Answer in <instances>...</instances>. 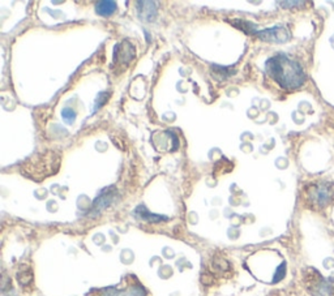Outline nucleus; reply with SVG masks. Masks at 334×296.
Returning <instances> with one entry per match:
<instances>
[{
  "label": "nucleus",
  "instance_id": "obj_7",
  "mask_svg": "<svg viewBox=\"0 0 334 296\" xmlns=\"http://www.w3.org/2000/svg\"><path fill=\"white\" fill-rule=\"evenodd\" d=\"M116 11V3L114 1H98L95 3V12L99 16L107 17Z\"/></svg>",
  "mask_w": 334,
  "mask_h": 296
},
{
  "label": "nucleus",
  "instance_id": "obj_8",
  "mask_svg": "<svg viewBox=\"0 0 334 296\" xmlns=\"http://www.w3.org/2000/svg\"><path fill=\"white\" fill-rule=\"evenodd\" d=\"M135 214H137L141 218H144V219H146V221H149V222H158V221H165V219H167L166 217H159V215L150 214V213L147 211V209H145L144 205H140V206L137 207L136 210H135Z\"/></svg>",
  "mask_w": 334,
  "mask_h": 296
},
{
  "label": "nucleus",
  "instance_id": "obj_9",
  "mask_svg": "<svg viewBox=\"0 0 334 296\" xmlns=\"http://www.w3.org/2000/svg\"><path fill=\"white\" fill-rule=\"evenodd\" d=\"M61 116H63V119L65 120V123L71 124V123L75 120L76 114L73 112V110H71V108H64V110L61 111Z\"/></svg>",
  "mask_w": 334,
  "mask_h": 296
},
{
  "label": "nucleus",
  "instance_id": "obj_6",
  "mask_svg": "<svg viewBox=\"0 0 334 296\" xmlns=\"http://www.w3.org/2000/svg\"><path fill=\"white\" fill-rule=\"evenodd\" d=\"M104 296H145L143 287L132 286L128 290H108Z\"/></svg>",
  "mask_w": 334,
  "mask_h": 296
},
{
  "label": "nucleus",
  "instance_id": "obj_1",
  "mask_svg": "<svg viewBox=\"0 0 334 296\" xmlns=\"http://www.w3.org/2000/svg\"><path fill=\"white\" fill-rule=\"evenodd\" d=\"M265 71L270 79L274 80L284 89H296L304 82L302 67L284 54L270 57L266 61Z\"/></svg>",
  "mask_w": 334,
  "mask_h": 296
},
{
  "label": "nucleus",
  "instance_id": "obj_4",
  "mask_svg": "<svg viewBox=\"0 0 334 296\" xmlns=\"http://www.w3.org/2000/svg\"><path fill=\"white\" fill-rule=\"evenodd\" d=\"M133 51V46L130 42H123L122 45L116 46L115 52H114V61L116 63H130L135 57V52Z\"/></svg>",
  "mask_w": 334,
  "mask_h": 296
},
{
  "label": "nucleus",
  "instance_id": "obj_5",
  "mask_svg": "<svg viewBox=\"0 0 334 296\" xmlns=\"http://www.w3.org/2000/svg\"><path fill=\"white\" fill-rule=\"evenodd\" d=\"M137 9H139V14L143 20H147V21H151L154 20L155 14H157V7H155V3L153 1H139L137 3Z\"/></svg>",
  "mask_w": 334,
  "mask_h": 296
},
{
  "label": "nucleus",
  "instance_id": "obj_2",
  "mask_svg": "<svg viewBox=\"0 0 334 296\" xmlns=\"http://www.w3.org/2000/svg\"><path fill=\"white\" fill-rule=\"evenodd\" d=\"M59 168V157H56L55 154H44L42 155V162H41V155L36 158V159H32V170L26 171L25 175H29L30 178L36 179L37 175H42L45 174V176H48L51 174L58 171Z\"/></svg>",
  "mask_w": 334,
  "mask_h": 296
},
{
  "label": "nucleus",
  "instance_id": "obj_3",
  "mask_svg": "<svg viewBox=\"0 0 334 296\" xmlns=\"http://www.w3.org/2000/svg\"><path fill=\"white\" fill-rule=\"evenodd\" d=\"M256 36L260 37V40L269 41V42H286L288 41V33L282 26H276L272 29H265L262 32H256Z\"/></svg>",
  "mask_w": 334,
  "mask_h": 296
}]
</instances>
